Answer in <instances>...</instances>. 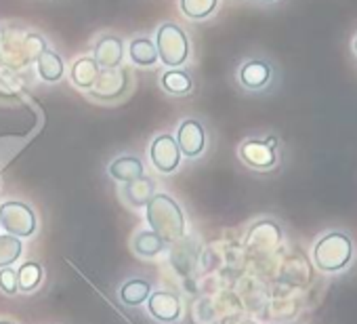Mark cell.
Masks as SVG:
<instances>
[{
	"label": "cell",
	"instance_id": "obj_8",
	"mask_svg": "<svg viewBox=\"0 0 357 324\" xmlns=\"http://www.w3.org/2000/svg\"><path fill=\"white\" fill-rule=\"evenodd\" d=\"M176 145H178V149H181L183 156L198 158L206 147L204 126L194 118L183 120L181 124H178V131H176Z\"/></svg>",
	"mask_w": 357,
	"mask_h": 324
},
{
	"label": "cell",
	"instance_id": "obj_13",
	"mask_svg": "<svg viewBox=\"0 0 357 324\" xmlns=\"http://www.w3.org/2000/svg\"><path fill=\"white\" fill-rule=\"evenodd\" d=\"M155 194V186H153V179H149V177H139V179H135V182H128L124 188H122V192H120V196L124 198V202L128 205V207H132V209H141V207H145L149 200H151V196Z\"/></svg>",
	"mask_w": 357,
	"mask_h": 324
},
{
	"label": "cell",
	"instance_id": "obj_24",
	"mask_svg": "<svg viewBox=\"0 0 357 324\" xmlns=\"http://www.w3.org/2000/svg\"><path fill=\"white\" fill-rule=\"evenodd\" d=\"M0 290L9 297H15L20 286H17V272L13 267H3L0 270Z\"/></svg>",
	"mask_w": 357,
	"mask_h": 324
},
{
	"label": "cell",
	"instance_id": "obj_18",
	"mask_svg": "<svg viewBox=\"0 0 357 324\" xmlns=\"http://www.w3.org/2000/svg\"><path fill=\"white\" fill-rule=\"evenodd\" d=\"M101 68L97 66V61L93 57H80L74 66H72V82L78 89H93V84L97 82Z\"/></svg>",
	"mask_w": 357,
	"mask_h": 324
},
{
	"label": "cell",
	"instance_id": "obj_15",
	"mask_svg": "<svg viewBox=\"0 0 357 324\" xmlns=\"http://www.w3.org/2000/svg\"><path fill=\"white\" fill-rule=\"evenodd\" d=\"M36 68H38V76L45 82H57V80L63 78V72H66V66H63L61 57L55 51H49V49H45L36 57Z\"/></svg>",
	"mask_w": 357,
	"mask_h": 324
},
{
	"label": "cell",
	"instance_id": "obj_6",
	"mask_svg": "<svg viewBox=\"0 0 357 324\" xmlns=\"http://www.w3.org/2000/svg\"><path fill=\"white\" fill-rule=\"evenodd\" d=\"M149 158H151V165L168 175L174 173L178 169V162H181V149L176 145V139L172 135H158L151 145H149Z\"/></svg>",
	"mask_w": 357,
	"mask_h": 324
},
{
	"label": "cell",
	"instance_id": "obj_3",
	"mask_svg": "<svg viewBox=\"0 0 357 324\" xmlns=\"http://www.w3.org/2000/svg\"><path fill=\"white\" fill-rule=\"evenodd\" d=\"M155 51L158 59L168 68L183 66L190 57V40L188 34L176 24H162L155 32Z\"/></svg>",
	"mask_w": 357,
	"mask_h": 324
},
{
	"label": "cell",
	"instance_id": "obj_27",
	"mask_svg": "<svg viewBox=\"0 0 357 324\" xmlns=\"http://www.w3.org/2000/svg\"><path fill=\"white\" fill-rule=\"evenodd\" d=\"M0 43H3V30H0Z\"/></svg>",
	"mask_w": 357,
	"mask_h": 324
},
{
	"label": "cell",
	"instance_id": "obj_22",
	"mask_svg": "<svg viewBox=\"0 0 357 324\" xmlns=\"http://www.w3.org/2000/svg\"><path fill=\"white\" fill-rule=\"evenodd\" d=\"M22 253H24L22 238L11 236V234L0 236V270L11 267V263H17Z\"/></svg>",
	"mask_w": 357,
	"mask_h": 324
},
{
	"label": "cell",
	"instance_id": "obj_1",
	"mask_svg": "<svg viewBox=\"0 0 357 324\" xmlns=\"http://www.w3.org/2000/svg\"><path fill=\"white\" fill-rule=\"evenodd\" d=\"M145 217L149 228L166 242L178 240L185 234V215L183 209L168 194H153L145 205Z\"/></svg>",
	"mask_w": 357,
	"mask_h": 324
},
{
	"label": "cell",
	"instance_id": "obj_20",
	"mask_svg": "<svg viewBox=\"0 0 357 324\" xmlns=\"http://www.w3.org/2000/svg\"><path fill=\"white\" fill-rule=\"evenodd\" d=\"M43 265L38 261H26L20 265L17 272V286L22 293H34L40 284H43Z\"/></svg>",
	"mask_w": 357,
	"mask_h": 324
},
{
	"label": "cell",
	"instance_id": "obj_2",
	"mask_svg": "<svg viewBox=\"0 0 357 324\" xmlns=\"http://www.w3.org/2000/svg\"><path fill=\"white\" fill-rule=\"evenodd\" d=\"M353 259V242L344 232H328L313 246V263L326 274L344 270Z\"/></svg>",
	"mask_w": 357,
	"mask_h": 324
},
{
	"label": "cell",
	"instance_id": "obj_29",
	"mask_svg": "<svg viewBox=\"0 0 357 324\" xmlns=\"http://www.w3.org/2000/svg\"><path fill=\"white\" fill-rule=\"evenodd\" d=\"M355 53H357V40H355Z\"/></svg>",
	"mask_w": 357,
	"mask_h": 324
},
{
	"label": "cell",
	"instance_id": "obj_25",
	"mask_svg": "<svg viewBox=\"0 0 357 324\" xmlns=\"http://www.w3.org/2000/svg\"><path fill=\"white\" fill-rule=\"evenodd\" d=\"M223 324H257L255 320H250V318H242V316H231V318H227Z\"/></svg>",
	"mask_w": 357,
	"mask_h": 324
},
{
	"label": "cell",
	"instance_id": "obj_11",
	"mask_svg": "<svg viewBox=\"0 0 357 324\" xmlns=\"http://www.w3.org/2000/svg\"><path fill=\"white\" fill-rule=\"evenodd\" d=\"M124 57V45L120 38L116 36H103L97 45H95V61L101 70H116L120 68Z\"/></svg>",
	"mask_w": 357,
	"mask_h": 324
},
{
	"label": "cell",
	"instance_id": "obj_14",
	"mask_svg": "<svg viewBox=\"0 0 357 324\" xmlns=\"http://www.w3.org/2000/svg\"><path fill=\"white\" fill-rule=\"evenodd\" d=\"M109 175L116 182L128 184V182H135V179L143 177L145 169H143V162L137 156H118L109 165Z\"/></svg>",
	"mask_w": 357,
	"mask_h": 324
},
{
	"label": "cell",
	"instance_id": "obj_17",
	"mask_svg": "<svg viewBox=\"0 0 357 324\" xmlns=\"http://www.w3.org/2000/svg\"><path fill=\"white\" fill-rule=\"evenodd\" d=\"M151 295V284L141 278H130L120 286V301L128 307H137Z\"/></svg>",
	"mask_w": 357,
	"mask_h": 324
},
{
	"label": "cell",
	"instance_id": "obj_5",
	"mask_svg": "<svg viewBox=\"0 0 357 324\" xmlns=\"http://www.w3.org/2000/svg\"><path fill=\"white\" fill-rule=\"evenodd\" d=\"M275 137H269L265 141L261 139H248L240 145V158L246 162L248 167L259 169V171H267L271 167H275L278 162V154H275Z\"/></svg>",
	"mask_w": 357,
	"mask_h": 324
},
{
	"label": "cell",
	"instance_id": "obj_7",
	"mask_svg": "<svg viewBox=\"0 0 357 324\" xmlns=\"http://www.w3.org/2000/svg\"><path fill=\"white\" fill-rule=\"evenodd\" d=\"M147 309L153 320L162 324H172L181 318V299L172 290H153L147 297Z\"/></svg>",
	"mask_w": 357,
	"mask_h": 324
},
{
	"label": "cell",
	"instance_id": "obj_10",
	"mask_svg": "<svg viewBox=\"0 0 357 324\" xmlns=\"http://www.w3.org/2000/svg\"><path fill=\"white\" fill-rule=\"evenodd\" d=\"M280 242H282V228L275 221H269V219L255 223L250 228V232H248V238H246V244L250 249H257V251L275 249Z\"/></svg>",
	"mask_w": 357,
	"mask_h": 324
},
{
	"label": "cell",
	"instance_id": "obj_28",
	"mask_svg": "<svg viewBox=\"0 0 357 324\" xmlns=\"http://www.w3.org/2000/svg\"><path fill=\"white\" fill-rule=\"evenodd\" d=\"M263 3H273V0H263Z\"/></svg>",
	"mask_w": 357,
	"mask_h": 324
},
{
	"label": "cell",
	"instance_id": "obj_23",
	"mask_svg": "<svg viewBox=\"0 0 357 324\" xmlns=\"http://www.w3.org/2000/svg\"><path fill=\"white\" fill-rule=\"evenodd\" d=\"M219 0H181V11L190 20H206L217 9Z\"/></svg>",
	"mask_w": 357,
	"mask_h": 324
},
{
	"label": "cell",
	"instance_id": "obj_26",
	"mask_svg": "<svg viewBox=\"0 0 357 324\" xmlns=\"http://www.w3.org/2000/svg\"><path fill=\"white\" fill-rule=\"evenodd\" d=\"M0 324H15V322H11V320H0Z\"/></svg>",
	"mask_w": 357,
	"mask_h": 324
},
{
	"label": "cell",
	"instance_id": "obj_16",
	"mask_svg": "<svg viewBox=\"0 0 357 324\" xmlns=\"http://www.w3.org/2000/svg\"><path fill=\"white\" fill-rule=\"evenodd\" d=\"M164 249H166V240H162L153 230L137 232L135 238H132V251L139 257L151 259V257H158Z\"/></svg>",
	"mask_w": 357,
	"mask_h": 324
},
{
	"label": "cell",
	"instance_id": "obj_19",
	"mask_svg": "<svg viewBox=\"0 0 357 324\" xmlns=\"http://www.w3.org/2000/svg\"><path fill=\"white\" fill-rule=\"evenodd\" d=\"M162 87L170 95H188L194 87L192 76L178 68H170L168 72L162 74Z\"/></svg>",
	"mask_w": 357,
	"mask_h": 324
},
{
	"label": "cell",
	"instance_id": "obj_4",
	"mask_svg": "<svg viewBox=\"0 0 357 324\" xmlns=\"http://www.w3.org/2000/svg\"><path fill=\"white\" fill-rule=\"evenodd\" d=\"M0 228L17 238H30L38 230L36 213L22 200H7L0 205Z\"/></svg>",
	"mask_w": 357,
	"mask_h": 324
},
{
	"label": "cell",
	"instance_id": "obj_21",
	"mask_svg": "<svg viewBox=\"0 0 357 324\" xmlns=\"http://www.w3.org/2000/svg\"><path fill=\"white\" fill-rule=\"evenodd\" d=\"M128 53H130V59L132 64L141 66V68H147V66H153L158 61V51H155V45L149 40V38H135L128 47Z\"/></svg>",
	"mask_w": 357,
	"mask_h": 324
},
{
	"label": "cell",
	"instance_id": "obj_12",
	"mask_svg": "<svg viewBox=\"0 0 357 324\" xmlns=\"http://www.w3.org/2000/svg\"><path fill=\"white\" fill-rule=\"evenodd\" d=\"M269 80H271V68L267 61L250 59L240 68V82H242V87H246L250 91H259V89L267 87Z\"/></svg>",
	"mask_w": 357,
	"mask_h": 324
},
{
	"label": "cell",
	"instance_id": "obj_9",
	"mask_svg": "<svg viewBox=\"0 0 357 324\" xmlns=\"http://www.w3.org/2000/svg\"><path fill=\"white\" fill-rule=\"evenodd\" d=\"M128 72L126 70H101L97 82L93 84V95L99 99H116L126 91Z\"/></svg>",
	"mask_w": 357,
	"mask_h": 324
}]
</instances>
